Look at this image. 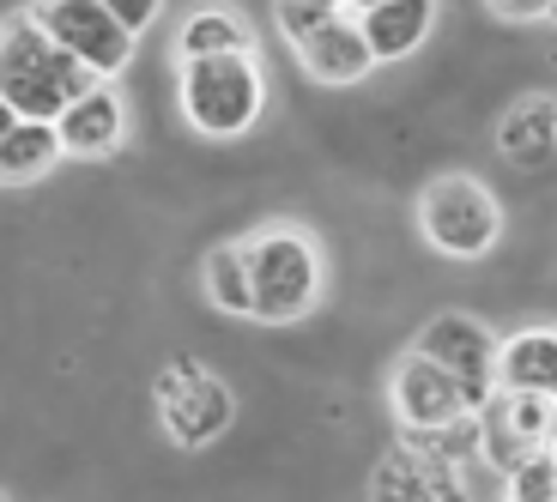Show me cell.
Instances as JSON below:
<instances>
[{
	"mask_svg": "<svg viewBox=\"0 0 557 502\" xmlns=\"http://www.w3.org/2000/svg\"><path fill=\"white\" fill-rule=\"evenodd\" d=\"M388 393H394V412H400V424L412 436H455L460 424L473 418L467 400H460V388H455V376L436 369L431 357H418V351H406V357L394 363Z\"/></svg>",
	"mask_w": 557,
	"mask_h": 502,
	"instance_id": "cell-8",
	"label": "cell"
},
{
	"mask_svg": "<svg viewBox=\"0 0 557 502\" xmlns=\"http://www.w3.org/2000/svg\"><path fill=\"white\" fill-rule=\"evenodd\" d=\"M552 418H557L552 393H491L467 424H479V448H485V461L497 466V473H509L521 454L552 448Z\"/></svg>",
	"mask_w": 557,
	"mask_h": 502,
	"instance_id": "cell-7",
	"label": "cell"
},
{
	"mask_svg": "<svg viewBox=\"0 0 557 502\" xmlns=\"http://www.w3.org/2000/svg\"><path fill=\"white\" fill-rule=\"evenodd\" d=\"M158 405H164V424L182 448L212 442V436L231 424V412H237V405H231V388H224L219 376H207V369H195V363H176V369L158 381Z\"/></svg>",
	"mask_w": 557,
	"mask_h": 502,
	"instance_id": "cell-9",
	"label": "cell"
},
{
	"mask_svg": "<svg viewBox=\"0 0 557 502\" xmlns=\"http://www.w3.org/2000/svg\"><path fill=\"white\" fill-rule=\"evenodd\" d=\"M200 285H207L212 309L249 315V266H243V242H219V249L200 261Z\"/></svg>",
	"mask_w": 557,
	"mask_h": 502,
	"instance_id": "cell-18",
	"label": "cell"
},
{
	"mask_svg": "<svg viewBox=\"0 0 557 502\" xmlns=\"http://www.w3.org/2000/svg\"><path fill=\"white\" fill-rule=\"evenodd\" d=\"M243 49H255V37H249V25H243L237 13H224V7H200V13L182 25V37H176V55L182 61L243 55Z\"/></svg>",
	"mask_w": 557,
	"mask_h": 502,
	"instance_id": "cell-15",
	"label": "cell"
},
{
	"mask_svg": "<svg viewBox=\"0 0 557 502\" xmlns=\"http://www.w3.org/2000/svg\"><path fill=\"white\" fill-rule=\"evenodd\" d=\"M91 73L55 49V42L37 30V18L18 13L0 25V103L18 115V122H55L79 91H91Z\"/></svg>",
	"mask_w": 557,
	"mask_h": 502,
	"instance_id": "cell-2",
	"label": "cell"
},
{
	"mask_svg": "<svg viewBox=\"0 0 557 502\" xmlns=\"http://www.w3.org/2000/svg\"><path fill=\"white\" fill-rule=\"evenodd\" d=\"M418 357H431L436 369H448L460 388V400H467V412H479V405L497 393V381H491V357H497V334H491L479 315H460V309H448V315H436V322H424V334H418Z\"/></svg>",
	"mask_w": 557,
	"mask_h": 502,
	"instance_id": "cell-6",
	"label": "cell"
},
{
	"mask_svg": "<svg viewBox=\"0 0 557 502\" xmlns=\"http://www.w3.org/2000/svg\"><path fill=\"white\" fill-rule=\"evenodd\" d=\"M61 158V140L49 122H18L7 140H0V181H37L49 176Z\"/></svg>",
	"mask_w": 557,
	"mask_h": 502,
	"instance_id": "cell-17",
	"label": "cell"
},
{
	"mask_svg": "<svg viewBox=\"0 0 557 502\" xmlns=\"http://www.w3.org/2000/svg\"><path fill=\"white\" fill-rule=\"evenodd\" d=\"M370 502H473V490L455 473V461L431 454L424 442H400L382 454L376 478H370Z\"/></svg>",
	"mask_w": 557,
	"mask_h": 502,
	"instance_id": "cell-10",
	"label": "cell"
},
{
	"mask_svg": "<svg viewBox=\"0 0 557 502\" xmlns=\"http://www.w3.org/2000/svg\"><path fill=\"white\" fill-rule=\"evenodd\" d=\"M182 115L195 134L207 140H237L261 122L267 110V73L261 55L243 49V55H207V61H182Z\"/></svg>",
	"mask_w": 557,
	"mask_h": 502,
	"instance_id": "cell-3",
	"label": "cell"
},
{
	"mask_svg": "<svg viewBox=\"0 0 557 502\" xmlns=\"http://www.w3.org/2000/svg\"><path fill=\"white\" fill-rule=\"evenodd\" d=\"M309 7H321V13H346V0H309Z\"/></svg>",
	"mask_w": 557,
	"mask_h": 502,
	"instance_id": "cell-24",
	"label": "cell"
},
{
	"mask_svg": "<svg viewBox=\"0 0 557 502\" xmlns=\"http://www.w3.org/2000/svg\"><path fill=\"white\" fill-rule=\"evenodd\" d=\"M292 49H297V61H304V73L321 79V85H358V79H370V67H376L351 13H327L321 30H309V37L292 42Z\"/></svg>",
	"mask_w": 557,
	"mask_h": 502,
	"instance_id": "cell-12",
	"label": "cell"
},
{
	"mask_svg": "<svg viewBox=\"0 0 557 502\" xmlns=\"http://www.w3.org/2000/svg\"><path fill=\"white\" fill-rule=\"evenodd\" d=\"M436 25V0H376L358 13V37L370 49V61H406L418 42L431 37Z\"/></svg>",
	"mask_w": 557,
	"mask_h": 502,
	"instance_id": "cell-13",
	"label": "cell"
},
{
	"mask_svg": "<svg viewBox=\"0 0 557 502\" xmlns=\"http://www.w3.org/2000/svg\"><path fill=\"white\" fill-rule=\"evenodd\" d=\"M503 502H557L552 448H533V454H521V461L503 473Z\"/></svg>",
	"mask_w": 557,
	"mask_h": 502,
	"instance_id": "cell-19",
	"label": "cell"
},
{
	"mask_svg": "<svg viewBox=\"0 0 557 502\" xmlns=\"http://www.w3.org/2000/svg\"><path fill=\"white\" fill-rule=\"evenodd\" d=\"M49 127H55V140H61L67 158H110L115 146L127 140V103L115 98L110 79H98L91 91H79Z\"/></svg>",
	"mask_w": 557,
	"mask_h": 502,
	"instance_id": "cell-11",
	"label": "cell"
},
{
	"mask_svg": "<svg viewBox=\"0 0 557 502\" xmlns=\"http://www.w3.org/2000/svg\"><path fill=\"white\" fill-rule=\"evenodd\" d=\"M273 18H278V30H285V37L292 42H304L309 30H321V7H309V0H273Z\"/></svg>",
	"mask_w": 557,
	"mask_h": 502,
	"instance_id": "cell-21",
	"label": "cell"
},
{
	"mask_svg": "<svg viewBox=\"0 0 557 502\" xmlns=\"http://www.w3.org/2000/svg\"><path fill=\"white\" fill-rule=\"evenodd\" d=\"M491 381L497 393H552L557 388V339L552 327H521L497 346L491 357Z\"/></svg>",
	"mask_w": 557,
	"mask_h": 502,
	"instance_id": "cell-14",
	"label": "cell"
},
{
	"mask_svg": "<svg viewBox=\"0 0 557 502\" xmlns=\"http://www.w3.org/2000/svg\"><path fill=\"white\" fill-rule=\"evenodd\" d=\"M497 146L516 158V164H545V158H552V98H545V91L521 98L516 110L503 115Z\"/></svg>",
	"mask_w": 557,
	"mask_h": 502,
	"instance_id": "cell-16",
	"label": "cell"
},
{
	"mask_svg": "<svg viewBox=\"0 0 557 502\" xmlns=\"http://www.w3.org/2000/svg\"><path fill=\"white\" fill-rule=\"evenodd\" d=\"M30 18H37L42 37L55 42V49H67L91 79H115V73L134 61V37L103 13L98 0H37Z\"/></svg>",
	"mask_w": 557,
	"mask_h": 502,
	"instance_id": "cell-5",
	"label": "cell"
},
{
	"mask_svg": "<svg viewBox=\"0 0 557 502\" xmlns=\"http://www.w3.org/2000/svg\"><path fill=\"white\" fill-rule=\"evenodd\" d=\"M497 18H509V25H533V18H552L557 0H485Z\"/></svg>",
	"mask_w": 557,
	"mask_h": 502,
	"instance_id": "cell-22",
	"label": "cell"
},
{
	"mask_svg": "<svg viewBox=\"0 0 557 502\" xmlns=\"http://www.w3.org/2000/svg\"><path fill=\"white\" fill-rule=\"evenodd\" d=\"M346 7H358V13H363V7H376V0H346Z\"/></svg>",
	"mask_w": 557,
	"mask_h": 502,
	"instance_id": "cell-25",
	"label": "cell"
},
{
	"mask_svg": "<svg viewBox=\"0 0 557 502\" xmlns=\"http://www.w3.org/2000/svg\"><path fill=\"white\" fill-rule=\"evenodd\" d=\"M98 7L127 30V37H139V30L158 25V13H164V0H98Z\"/></svg>",
	"mask_w": 557,
	"mask_h": 502,
	"instance_id": "cell-20",
	"label": "cell"
},
{
	"mask_svg": "<svg viewBox=\"0 0 557 502\" xmlns=\"http://www.w3.org/2000/svg\"><path fill=\"white\" fill-rule=\"evenodd\" d=\"M418 230L448 261H485L503 237V206L479 176L448 170V176L424 181V194H418Z\"/></svg>",
	"mask_w": 557,
	"mask_h": 502,
	"instance_id": "cell-4",
	"label": "cell"
},
{
	"mask_svg": "<svg viewBox=\"0 0 557 502\" xmlns=\"http://www.w3.org/2000/svg\"><path fill=\"white\" fill-rule=\"evenodd\" d=\"M13 127H18V115L7 110V103H0V140H7V134H13Z\"/></svg>",
	"mask_w": 557,
	"mask_h": 502,
	"instance_id": "cell-23",
	"label": "cell"
},
{
	"mask_svg": "<svg viewBox=\"0 0 557 502\" xmlns=\"http://www.w3.org/2000/svg\"><path fill=\"white\" fill-rule=\"evenodd\" d=\"M243 266H249V315L273 327L304 322L327 285V261L304 224H261L243 242Z\"/></svg>",
	"mask_w": 557,
	"mask_h": 502,
	"instance_id": "cell-1",
	"label": "cell"
}]
</instances>
